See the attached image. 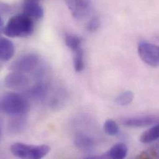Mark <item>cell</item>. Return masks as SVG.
<instances>
[{
	"mask_svg": "<svg viewBox=\"0 0 159 159\" xmlns=\"http://www.w3.org/2000/svg\"><path fill=\"white\" fill-rule=\"evenodd\" d=\"M1 30L8 37H26L32 34L34 24L30 17L24 13L19 14L11 17Z\"/></svg>",
	"mask_w": 159,
	"mask_h": 159,
	"instance_id": "1",
	"label": "cell"
},
{
	"mask_svg": "<svg viewBox=\"0 0 159 159\" xmlns=\"http://www.w3.org/2000/svg\"><path fill=\"white\" fill-rule=\"evenodd\" d=\"M0 104L2 111L12 116H23L27 113L29 108L25 97L15 92L4 94L1 97Z\"/></svg>",
	"mask_w": 159,
	"mask_h": 159,
	"instance_id": "2",
	"label": "cell"
},
{
	"mask_svg": "<svg viewBox=\"0 0 159 159\" xmlns=\"http://www.w3.org/2000/svg\"><path fill=\"white\" fill-rule=\"evenodd\" d=\"M50 148L47 145L32 146L16 143L11 146V152L16 157L22 159H39L46 156Z\"/></svg>",
	"mask_w": 159,
	"mask_h": 159,
	"instance_id": "3",
	"label": "cell"
},
{
	"mask_svg": "<svg viewBox=\"0 0 159 159\" xmlns=\"http://www.w3.org/2000/svg\"><path fill=\"white\" fill-rule=\"evenodd\" d=\"M138 51L139 57L144 63L154 68L159 67V46L142 42L138 45Z\"/></svg>",
	"mask_w": 159,
	"mask_h": 159,
	"instance_id": "4",
	"label": "cell"
},
{
	"mask_svg": "<svg viewBox=\"0 0 159 159\" xmlns=\"http://www.w3.org/2000/svg\"><path fill=\"white\" fill-rule=\"evenodd\" d=\"M40 61L39 57L35 53H26L19 57L11 66L12 71L28 73L36 68Z\"/></svg>",
	"mask_w": 159,
	"mask_h": 159,
	"instance_id": "5",
	"label": "cell"
},
{
	"mask_svg": "<svg viewBox=\"0 0 159 159\" xmlns=\"http://www.w3.org/2000/svg\"><path fill=\"white\" fill-rule=\"evenodd\" d=\"M65 2L73 17L76 19L86 17L92 10L90 0H65Z\"/></svg>",
	"mask_w": 159,
	"mask_h": 159,
	"instance_id": "6",
	"label": "cell"
},
{
	"mask_svg": "<svg viewBox=\"0 0 159 159\" xmlns=\"http://www.w3.org/2000/svg\"><path fill=\"white\" fill-rule=\"evenodd\" d=\"M159 119L158 117L155 116H143L136 117L124 118L121 120V124L128 128H141L149 126L157 123Z\"/></svg>",
	"mask_w": 159,
	"mask_h": 159,
	"instance_id": "7",
	"label": "cell"
},
{
	"mask_svg": "<svg viewBox=\"0 0 159 159\" xmlns=\"http://www.w3.org/2000/svg\"><path fill=\"white\" fill-rule=\"evenodd\" d=\"M4 85L11 89H24L29 84L27 77L21 73L12 71L8 74L4 79Z\"/></svg>",
	"mask_w": 159,
	"mask_h": 159,
	"instance_id": "8",
	"label": "cell"
},
{
	"mask_svg": "<svg viewBox=\"0 0 159 159\" xmlns=\"http://www.w3.org/2000/svg\"><path fill=\"white\" fill-rule=\"evenodd\" d=\"M23 13L32 19L40 20L44 16V11L39 2L24 1Z\"/></svg>",
	"mask_w": 159,
	"mask_h": 159,
	"instance_id": "9",
	"label": "cell"
},
{
	"mask_svg": "<svg viewBox=\"0 0 159 159\" xmlns=\"http://www.w3.org/2000/svg\"><path fill=\"white\" fill-rule=\"evenodd\" d=\"M15 48L11 40L6 38L1 37L0 41V58L2 61H9L14 56Z\"/></svg>",
	"mask_w": 159,
	"mask_h": 159,
	"instance_id": "10",
	"label": "cell"
},
{
	"mask_svg": "<svg viewBox=\"0 0 159 159\" xmlns=\"http://www.w3.org/2000/svg\"><path fill=\"white\" fill-rule=\"evenodd\" d=\"M128 147L123 143H118L113 146L108 151L107 156L111 159H122L128 154Z\"/></svg>",
	"mask_w": 159,
	"mask_h": 159,
	"instance_id": "11",
	"label": "cell"
},
{
	"mask_svg": "<svg viewBox=\"0 0 159 159\" xmlns=\"http://www.w3.org/2000/svg\"><path fill=\"white\" fill-rule=\"evenodd\" d=\"M159 139V123L144 131L140 137V141L144 144H148Z\"/></svg>",
	"mask_w": 159,
	"mask_h": 159,
	"instance_id": "12",
	"label": "cell"
},
{
	"mask_svg": "<svg viewBox=\"0 0 159 159\" xmlns=\"http://www.w3.org/2000/svg\"><path fill=\"white\" fill-rule=\"evenodd\" d=\"M28 96L36 100L43 99L47 94V87L43 83L37 84L27 90Z\"/></svg>",
	"mask_w": 159,
	"mask_h": 159,
	"instance_id": "13",
	"label": "cell"
},
{
	"mask_svg": "<svg viewBox=\"0 0 159 159\" xmlns=\"http://www.w3.org/2000/svg\"><path fill=\"white\" fill-rule=\"evenodd\" d=\"M93 139L86 134L80 133L75 136V144L79 149L89 150L93 147Z\"/></svg>",
	"mask_w": 159,
	"mask_h": 159,
	"instance_id": "14",
	"label": "cell"
},
{
	"mask_svg": "<svg viewBox=\"0 0 159 159\" xmlns=\"http://www.w3.org/2000/svg\"><path fill=\"white\" fill-rule=\"evenodd\" d=\"M73 66L76 72H81L84 68V50L82 47L73 52Z\"/></svg>",
	"mask_w": 159,
	"mask_h": 159,
	"instance_id": "15",
	"label": "cell"
},
{
	"mask_svg": "<svg viewBox=\"0 0 159 159\" xmlns=\"http://www.w3.org/2000/svg\"><path fill=\"white\" fill-rule=\"evenodd\" d=\"M134 97V93L131 91H125L116 97L115 102L120 106H127L133 102Z\"/></svg>",
	"mask_w": 159,
	"mask_h": 159,
	"instance_id": "16",
	"label": "cell"
},
{
	"mask_svg": "<svg viewBox=\"0 0 159 159\" xmlns=\"http://www.w3.org/2000/svg\"><path fill=\"white\" fill-rule=\"evenodd\" d=\"M65 43L70 49L74 52L81 48L82 40L80 37L77 35L69 34L65 37Z\"/></svg>",
	"mask_w": 159,
	"mask_h": 159,
	"instance_id": "17",
	"label": "cell"
},
{
	"mask_svg": "<svg viewBox=\"0 0 159 159\" xmlns=\"http://www.w3.org/2000/svg\"><path fill=\"white\" fill-rule=\"evenodd\" d=\"M16 117L13 120H12L9 124V129L13 133H19L21 132L22 129L25 128L26 124L25 121L22 118V116H14Z\"/></svg>",
	"mask_w": 159,
	"mask_h": 159,
	"instance_id": "18",
	"label": "cell"
},
{
	"mask_svg": "<svg viewBox=\"0 0 159 159\" xmlns=\"http://www.w3.org/2000/svg\"><path fill=\"white\" fill-rule=\"evenodd\" d=\"M105 132L109 136H114L118 134L120 128L116 122L111 119L107 120L103 125Z\"/></svg>",
	"mask_w": 159,
	"mask_h": 159,
	"instance_id": "19",
	"label": "cell"
},
{
	"mask_svg": "<svg viewBox=\"0 0 159 159\" xmlns=\"http://www.w3.org/2000/svg\"><path fill=\"white\" fill-rule=\"evenodd\" d=\"M100 26V19L98 16H93L89 21L87 25V29L90 32H93L98 29Z\"/></svg>",
	"mask_w": 159,
	"mask_h": 159,
	"instance_id": "20",
	"label": "cell"
},
{
	"mask_svg": "<svg viewBox=\"0 0 159 159\" xmlns=\"http://www.w3.org/2000/svg\"><path fill=\"white\" fill-rule=\"evenodd\" d=\"M24 1H35V2H39L40 0H24Z\"/></svg>",
	"mask_w": 159,
	"mask_h": 159,
	"instance_id": "21",
	"label": "cell"
},
{
	"mask_svg": "<svg viewBox=\"0 0 159 159\" xmlns=\"http://www.w3.org/2000/svg\"><path fill=\"white\" fill-rule=\"evenodd\" d=\"M157 39H158V40H159V36H157Z\"/></svg>",
	"mask_w": 159,
	"mask_h": 159,
	"instance_id": "22",
	"label": "cell"
}]
</instances>
